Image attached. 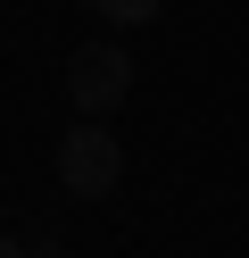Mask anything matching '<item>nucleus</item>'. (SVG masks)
Returning a JSON list of instances; mask_svg holds the SVG:
<instances>
[{"label": "nucleus", "mask_w": 249, "mask_h": 258, "mask_svg": "<svg viewBox=\"0 0 249 258\" xmlns=\"http://www.w3.org/2000/svg\"><path fill=\"white\" fill-rule=\"evenodd\" d=\"M58 183H66V200H108V191L125 183V150H116V134H100L92 117H83L75 134H58Z\"/></svg>", "instance_id": "obj_1"}, {"label": "nucleus", "mask_w": 249, "mask_h": 258, "mask_svg": "<svg viewBox=\"0 0 249 258\" xmlns=\"http://www.w3.org/2000/svg\"><path fill=\"white\" fill-rule=\"evenodd\" d=\"M125 92H133V58L116 50V42H83V50L66 58V100H75L83 117H108Z\"/></svg>", "instance_id": "obj_2"}, {"label": "nucleus", "mask_w": 249, "mask_h": 258, "mask_svg": "<svg viewBox=\"0 0 249 258\" xmlns=\"http://www.w3.org/2000/svg\"><path fill=\"white\" fill-rule=\"evenodd\" d=\"M92 9H100L108 25H149V17L166 9V0H92Z\"/></svg>", "instance_id": "obj_3"}, {"label": "nucleus", "mask_w": 249, "mask_h": 258, "mask_svg": "<svg viewBox=\"0 0 249 258\" xmlns=\"http://www.w3.org/2000/svg\"><path fill=\"white\" fill-rule=\"evenodd\" d=\"M0 258H25V241H17V233H0Z\"/></svg>", "instance_id": "obj_4"}]
</instances>
